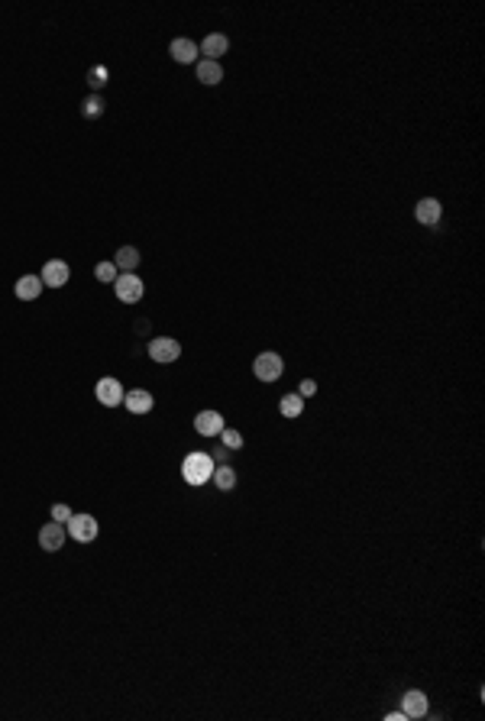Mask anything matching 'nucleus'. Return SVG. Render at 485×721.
I'll return each instance as SVG.
<instances>
[{
	"label": "nucleus",
	"mask_w": 485,
	"mask_h": 721,
	"mask_svg": "<svg viewBox=\"0 0 485 721\" xmlns=\"http://www.w3.org/2000/svg\"><path fill=\"white\" fill-rule=\"evenodd\" d=\"M42 288H46V285H42V279H39V275H23V279L17 281V298L19 301H33V298H39V295H42Z\"/></svg>",
	"instance_id": "2eb2a0df"
},
{
	"label": "nucleus",
	"mask_w": 485,
	"mask_h": 721,
	"mask_svg": "<svg viewBox=\"0 0 485 721\" xmlns=\"http://www.w3.org/2000/svg\"><path fill=\"white\" fill-rule=\"evenodd\" d=\"M65 537H68L65 524L52 521V524H46L42 531H39V547H42V550H49V553H56V550H62V547H65Z\"/></svg>",
	"instance_id": "6e6552de"
},
{
	"label": "nucleus",
	"mask_w": 485,
	"mask_h": 721,
	"mask_svg": "<svg viewBox=\"0 0 485 721\" xmlns=\"http://www.w3.org/2000/svg\"><path fill=\"white\" fill-rule=\"evenodd\" d=\"M314 392H318V382H314V379H304V382L298 385V395H301V398H311Z\"/></svg>",
	"instance_id": "393cba45"
},
{
	"label": "nucleus",
	"mask_w": 485,
	"mask_h": 721,
	"mask_svg": "<svg viewBox=\"0 0 485 721\" xmlns=\"http://www.w3.org/2000/svg\"><path fill=\"white\" fill-rule=\"evenodd\" d=\"M217 437H220V443H224L227 450H240V447H243V437H240V431H227V427H224V431L217 433Z\"/></svg>",
	"instance_id": "412c9836"
},
{
	"label": "nucleus",
	"mask_w": 485,
	"mask_h": 721,
	"mask_svg": "<svg viewBox=\"0 0 485 721\" xmlns=\"http://www.w3.org/2000/svg\"><path fill=\"white\" fill-rule=\"evenodd\" d=\"M68 275H72V269H68V263H62V259H49L46 265H42V285H49V288H62V285H68Z\"/></svg>",
	"instance_id": "0eeeda50"
},
{
	"label": "nucleus",
	"mask_w": 485,
	"mask_h": 721,
	"mask_svg": "<svg viewBox=\"0 0 485 721\" xmlns=\"http://www.w3.org/2000/svg\"><path fill=\"white\" fill-rule=\"evenodd\" d=\"M440 214H443V207H440L437 197H424V201H418V207H414V217H418V224H424V226L440 224Z\"/></svg>",
	"instance_id": "9d476101"
},
{
	"label": "nucleus",
	"mask_w": 485,
	"mask_h": 721,
	"mask_svg": "<svg viewBox=\"0 0 485 721\" xmlns=\"http://www.w3.org/2000/svg\"><path fill=\"white\" fill-rule=\"evenodd\" d=\"M65 531H68V537H75L78 543H91L101 527H97V517H91V515H72L65 521Z\"/></svg>",
	"instance_id": "f03ea898"
},
{
	"label": "nucleus",
	"mask_w": 485,
	"mask_h": 721,
	"mask_svg": "<svg viewBox=\"0 0 485 721\" xmlns=\"http://www.w3.org/2000/svg\"><path fill=\"white\" fill-rule=\"evenodd\" d=\"M94 395H97V401L104 404V408H117V404H123V385L117 382V379H110V375H107V379H101V382H97V388H94Z\"/></svg>",
	"instance_id": "423d86ee"
},
{
	"label": "nucleus",
	"mask_w": 485,
	"mask_h": 721,
	"mask_svg": "<svg viewBox=\"0 0 485 721\" xmlns=\"http://www.w3.org/2000/svg\"><path fill=\"white\" fill-rule=\"evenodd\" d=\"M113 288H117V298H120L123 304H136V301L142 298V279L136 275V272H120L117 281H113Z\"/></svg>",
	"instance_id": "7ed1b4c3"
},
{
	"label": "nucleus",
	"mask_w": 485,
	"mask_h": 721,
	"mask_svg": "<svg viewBox=\"0 0 485 721\" xmlns=\"http://www.w3.org/2000/svg\"><path fill=\"white\" fill-rule=\"evenodd\" d=\"M201 52H204L211 62H217L220 56H227V49H230V39L224 36V33H211V36H204V42H201Z\"/></svg>",
	"instance_id": "f8f14e48"
},
{
	"label": "nucleus",
	"mask_w": 485,
	"mask_h": 721,
	"mask_svg": "<svg viewBox=\"0 0 485 721\" xmlns=\"http://www.w3.org/2000/svg\"><path fill=\"white\" fill-rule=\"evenodd\" d=\"M402 702H404L402 712L408 715V721H411V718H424V715H427V695L418 693V689H411V693H404Z\"/></svg>",
	"instance_id": "4468645a"
},
{
	"label": "nucleus",
	"mask_w": 485,
	"mask_h": 721,
	"mask_svg": "<svg viewBox=\"0 0 485 721\" xmlns=\"http://www.w3.org/2000/svg\"><path fill=\"white\" fill-rule=\"evenodd\" d=\"M113 265L120 272H136V265H140V249L136 246H120L117 256H113Z\"/></svg>",
	"instance_id": "f3484780"
},
{
	"label": "nucleus",
	"mask_w": 485,
	"mask_h": 721,
	"mask_svg": "<svg viewBox=\"0 0 485 721\" xmlns=\"http://www.w3.org/2000/svg\"><path fill=\"white\" fill-rule=\"evenodd\" d=\"M72 515H75V511H72L68 505H52V521H58V524H65Z\"/></svg>",
	"instance_id": "b1692460"
},
{
	"label": "nucleus",
	"mask_w": 485,
	"mask_h": 721,
	"mask_svg": "<svg viewBox=\"0 0 485 721\" xmlns=\"http://www.w3.org/2000/svg\"><path fill=\"white\" fill-rule=\"evenodd\" d=\"M88 85H91V88H104V85H107V68L94 65L91 72H88Z\"/></svg>",
	"instance_id": "4be33fe9"
},
{
	"label": "nucleus",
	"mask_w": 485,
	"mask_h": 721,
	"mask_svg": "<svg viewBox=\"0 0 485 721\" xmlns=\"http://www.w3.org/2000/svg\"><path fill=\"white\" fill-rule=\"evenodd\" d=\"M388 721H408V715H404V712H392V715H388Z\"/></svg>",
	"instance_id": "a878e982"
},
{
	"label": "nucleus",
	"mask_w": 485,
	"mask_h": 721,
	"mask_svg": "<svg viewBox=\"0 0 485 721\" xmlns=\"http://www.w3.org/2000/svg\"><path fill=\"white\" fill-rule=\"evenodd\" d=\"M104 113V101L97 97V94H91L88 101H84V117H101Z\"/></svg>",
	"instance_id": "5701e85b"
},
{
	"label": "nucleus",
	"mask_w": 485,
	"mask_h": 721,
	"mask_svg": "<svg viewBox=\"0 0 485 721\" xmlns=\"http://www.w3.org/2000/svg\"><path fill=\"white\" fill-rule=\"evenodd\" d=\"M279 411L285 414V417H301V411H304V398L301 395H285L279 401Z\"/></svg>",
	"instance_id": "6ab92c4d"
},
{
	"label": "nucleus",
	"mask_w": 485,
	"mask_h": 721,
	"mask_svg": "<svg viewBox=\"0 0 485 721\" xmlns=\"http://www.w3.org/2000/svg\"><path fill=\"white\" fill-rule=\"evenodd\" d=\"M168 52H172V58H175V62H181V65H191V62H197V52H201V49H197L191 39H172Z\"/></svg>",
	"instance_id": "ddd939ff"
},
{
	"label": "nucleus",
	"mask_w": 485,
	"mask_h": 721,
	"mask_svg": "<svg viewBox=\"0 0 485 721\" xmlns=\"http://www.w3.org/2000/svg\"><path fill=\"white\" fill-rule=\"evenodd\" d=\"M181 476L188 486H204L207 479L214 476V456L211 453H188L181 463Z\"/></svg>",
	"instance_id": "f257e3e1"
},
{
	"label": "nucleus",
	"mask_w": 485,
	"mask_h": 721,
	"mask_svg": "<svg viewBox=\"0 0 485 721\" xmlns=\"http://www.w3.org/2000/svg\"><path fill=\"white\" fill-rule=\"evenodd\" d=\"M123 404H126V411L130 414H149L156 398H152L146 388H130V395H123Z\"/></svg>",
	"instance_id": "1a4fd4ad"
},
{
	"label": "nucleus",
	"mask_w": 485,
	"mask_h": 721,
	"mask_svg": "<svg viewBox=\"0 0 485 721\" xmlns=\"http://www.w3.org/2000/svg\"><path fill=\"white\" fill-rule=\"evenodd\" d=\"M281 369H285V363H281L279 353H259L256 363H252V372H256L259 382H275L281 375Z\"/></svg>",
	"instance_id": "39448f33"
},
{
	"label": "nucleus",
	"mask_w": 485,
	"mask_h": 721,
	"mask_svg": "<svg viewBox=\"0 0 485 721\" xmlns=\"http://www.w3.org/2000/svg\"><path fill=\"white\" fill-rule=\"evenodd\" d=\"M149 356H152V363H159V365L175 363V359L181 356V343L172 340V337H152L149 340Z\"/></svg>",
	"instance_id": "20e7f679"
},
{
	"label": "nucleus",
	"mask_w": 485,
	"mask_h": 721,
	"mask_svg": "<svg viewBox=\"0 0 485 721\" xmlns=\"http://www.w3.org/2000/svg\"><path fill=\"white\" fill-rule=\"evenodd\" d=\"M94 279L104 281V285L117 281V265H113V263H97V265H94Z\"/></svg>",
	"instance_id": "aec40b11"
},
{
	"label": "nucleus",
	"mask_w": 485,
	"mask_h": 721,
	"mask_svg": "<svg viewBox=\"0 0 485 721\" xmlns=\"http://www.w3.org/2000/svg\"><path fill=\"white\" fill-rule=\"evenodd\" d=\"M197 81L201 85H220L224 81V68L217 62H211V58H204V62H197Z\"/></svg>",
	"instance_id": "dca6fc26"
},
{
	"label": "nucleus",
	"mask_w": 485,
	"mask_h": 721,
	"mask_svg": "<svg viewBox=\"0 0 485 721\" xmlns=\"http://www.w3.org/2000/svg\"><path fill=\"white\" fill-rule=\"evenodd\" d=\"M195 431L201 433V437H217V433L224 431V414L217 411H201L195 417Z\"/></svg>",
	"instance_id": "9b49d317"
},
{
	"label": "nucleus",
	"mask_w": 485,
	"mask_h": 721,
	"mask_svg": "<svg viewBox=\"0 0 485 721\" xmlns=\"http://www.w3.org/2000/svg\"><path fill=\"white\" fill-rule=\"evenodd\" d=\"M211 482H214L220 492H233L236 488V472H233V466H214V476H211Z\"/></svg>",
	"instance_id": "a211bd4d"
}]
</instances>
